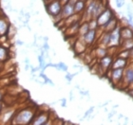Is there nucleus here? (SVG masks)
Returning a JSON list of instances; mask_svg holds the SVG:
<instances>
[{"mask_svg":"<svg viewBox=\"0 0 133 125\" xmlns=\"http://www.w3.org/2000/svg\"><path fill=\"white\" fill-rule=\"evenodd\" d=\"M35 111L31 107H27L14 114L11 119V125H30L35 117Z\"/></svg>","mask_w":133,"mask_h":125,"instance_id":"f257e3e1","label":"nucleus"},{"mask_svg":"<svg viewBox=\"0 0 133 125\" xmlns=\"http://www.w3.org/2000/svg\"><path fill=\"white\" fill-rule=\"evenodd\" d=\"M63 5L60 0H51L46 3V11L51 18H58V21H63L61 17Z\"/></svg>","mask_w":133,"mask_h":125,"instance_id":"f03ea898","label":"nucleus"},{"mask_svg":"<svg viewBox=\"0 0 133 125\" xmlns=\"http://www.w3.org/2000/svg\"><path fill=\"white\" fill-rule=\"evenodd\" d=\"M114 16H115V13H114L113 10L111 8H109V7H108V8L105 9V11H103L102 13L96 18L98 25H99V28H102L105 25H107V24L110 21L111 18Z\"/></svg>","mask_w":133,"mask_h":125,"instance_id":"7ed1b4c3","label":"nucleus"},{"mask_svg":"<svg viewBox=\"0 0 133 125\" xmlns=\"http://www.w3.org/2000/svg\"><path fill=\"white\" fill-rule=\"evenodd\" d=\"M124 73H125L124 68H115L110 70V82L112 85L119 86L121 84L124 78Z\"/></svg>","mask_w":133,"mask_h":125,"instance_id":"20e7f679","label":"nucleus"},{"mask_svg":"<svg viewBox=\"0 0 133 125\" xmlns=\"http://www.w3.org/2000/svg\"><path fill=\"white\" fill-rule=\"evenodd\" d=\"M121 26L117 27L113 31L110 32V43L108 47H119L121 43H122V39H121Z\"/></svg>","mask_w":133,"mask_h":125,"instance_id":"39448f33","label":"nucleus"},{"mask_svg":"<svg viewBox=\"0 0 133 125\" xmlns=\"http://www.w3.org/2000/svg\"><path fill=\"white\" fill-rule=\"evenodd\" d=\"M113 56L112 55H107L104 58L100 59V62H99V68L101 70H103V72L105 73V72H108L109 69L111 68L112 67V64H113Z\"/></svg>","mask_w":133,"mask_h":125,"instance_id":"423d86ee","label":"nucleus"},{"mask_svg":"<svg viewBox=\"0 0 133 125\" xmlns=\"http://www.w3.org/2000/svg\"><path fill=\"white\" fill-rule=\"evenodd\" d=\"M123 82H124V83H127L128 87H129V86H131L133 84V62L129 63V64L125 67L122 83Z\"/></svg>","mask_w":133,"mask_h":125,"instance_id":"0eeeda50","label":"nucleus"},{"mask_svg":"<svg viewBox=\"0 0 133 125\" xmlns=\"http://www.w3.org/2000/svg\"><path fill=\"white\" fill-rule=\"evenodd\" d=\"M83 41L86 43L87 46H91L97 39V30H89L83 37Z\"/></svg>","mask_w":133,"mask_h":125,"instance_id":"6e6552de","label":"nucleus"},{"mask_svg":"<svg viewBox=\"0 0 133 125\" xmlns=\"http://www.w3.org/2000/svg\"><path fill=\"white\" fill-rule=\"evenodd\" d=\"M75 14L74 11V5H72L71 3L68 2L66 4L63 5V9H62V12H61V17L62 19H66L69 17L72 16Z\"/></svg>","mask_w":133,"mask_h":125,"instance_id":"1a4fd4ad","label":"nucleus"},{"mask_svg":"<svg viewBox=\"0 0 133 125\" xmlns=\"http://www.w3.org/2000/svg\"><path fill=\"white\" fill-rule=\"evenodd\" d=\"M49 119H50V114L49 113H41L39 115H36L34 119H33L31 125H44L47 122H49Z\"/></svg>","mask_w":133,"mask_h":125,"instance_id":"9d476101","label":"nucleus"},{"mask_svg":"<svg viewBox=\"0 0 133 125\" xmlns=\"http://www.w3.org/2000/svg\"><path fill=\"white\" fill-rule=\"evenodd\" d=\"M120 33H121L122 41L133 39V30L131 28H129L128 26H122Z\"/></svg>","mask_w":133,"mask_h":125,"instance_id":"9b49d317","label":"nucleus"},{"mask_svg":"<svg viewBox=\"0 0 133 125\" xmlns=\"http://www.w3.org/2000/svg\"><path fill=\"white\" fill-rule=\"evenodd\" d=\"M118 22H119V20H118V18H117V16L115 15L114 17H112L110 19V21L107 24V25H105L104 27L102 28V31H107V32H111V31H113L115 28H117V27H119V24H118Z\"/></svg>","mask_w":133,"mask_h":125,"instance_id":"f8f14e48","label":"nucleus"},{"mask_svg":"<svg viewBox=\"0 0 133 125\" xmlns=\"http://www.w3.org/2000/svg\"><path fill=\"white\" fill-rule=\"evenodd\" d=\"M128 61H129V60H125V59L117 57L116 59H114L112 67H111V69H115V68H124V69H125V67L129 64Z\"/></svg>","mask_w":133,"mask_h":125,"instance_id":"ddd939ff","label":"nucleus"},{"mask_svg":"<svg viewBox=\"0 0 133 125\" xmlns=\"http://www.w3.org/2000/svg\"><path fill=\"white\" fill-rule=\"evenodd\" d=\"M110 43V32H107V31H103L101 36L99 38V46L101 47H108Z\"/></svg>","mask_w":133,"mask_h":125,"instance_id":"4468645a","label":"nucleus"},{"mask_svg":"<svg viewBox=\"0 0 133 125\" xmlns=\"http://www.w3.org/2000/svg\"><path fill=\"white\" fill-rule=\"evenodd\" d=\"M86 7H87V1L77 0V2L75 3V5H74L75 14L82 15V14L84 13V11H85V10H86Z\"/></svg>","mask_w":133,"mask_h":125,"instance_id":"2eb2a0df","label":"nucleus"},{"mask_svg":"<svg viewBox=\"0 0 133 125\" xmlns=\"http://www.w3.org/2000/svg\"><path fill=\"white\" fill-rule=\"evenodd\" d=\"M74 50H75V52L77 53V54H81V53H83L85 50H86L87 48V46L86 43L83 41V39H82V37H80L79 39L76 41V43L74 44Z\"/></svg>","mask_w":133,"mask_h":125,"instance_id":"dca6fc26","label":"nucleus"},{"mask_svg":"<svg viewBox=\"0 0 133 125\" xmlns=\"http://www.w3.org/2000/svg\"><path fill=\"white\" fill-rule=\"evenodd\" d=\"M107 55H108V47H101V46H98V47H96V49H95V56H96L97 58L102 59V58H104V57H105Z\"/></svg>","mask_w":133,"mask_h":125,"instance_id":"f3484780","label":"nucleus"},{"mask_svg":"<svg viewBox=\"0 0 133 125\" xmlns=\"http://www.w3.org/2000/svg\"><path fill=\"white\" fill-rule=\"evenodd\" d=\"M10 28V24L5 18H1L0 17V35H4L7 33Z\"/></svg>","mask_w":133,"mask_h":125,"instance_id":"a211bd4d","label":"nucleus"},{"mask_svg":"<svg viewBox=\"0 0 133 125\" xmlns=\"http://www.w3.org/2000/svg\"><path fill=\"white\" fill-rule=\"evenodd\" d=\"M89 31V21H83V22L81 23L80 28H79V32H78V35H79L80 37H83Z\"/></svg>","mask_w":133,"mask_h":125,"instance_id":"6ab92c4d","label":"nucleus"},{"mask_svg":"<svg viewBox=\"0 0 133 125\" xmlns=\"http://www.w3.org/2000/svg\"><path fill=\"white\" fill-rule=\"evenodd\" d=\"M9 58V50L7 47L0 46V63L7 61Z\"/></svg>","mask_w":133,"mask_h":125,"instance_id":"aec40b11","label":"nucleus"},{"mask_svg":"<svg viewBox=\"0 0 133 125\" xmlns=\"http://www.w3.org/2000/svg\"><path fill=\"white\" fill-rule=\"evenodd\" d=\"M120 47L122 48V50H131L133 48V39L122 41Z\"/></svg>","mask_w":133,"mask_h":125,"instance_id":"412c9836","label":"nucleus"},{"mask_svg":"<svg viewBox=\"0 0 133 125\" xmlns=\"http://www.w3.org/2000/svg\"><path fill=\"white\" fill-rule=\"evenodd\" d=\"M117 57L125 59V60H130V50H122L118 53Z\"/></svg>","mask_w":133,"mask_h":125,"instance_id":"4be33fe9","label":"nucleus"},{"mask_svg":"<svg viewBox=\"0 0 133 125\" xmlns=\"http://www.w3.org/2000/svg\"><path fill=\"white\" fill-rule=\"evenodd\" d=\"M89 30H98V28H99V25H98L97 20L96 19L89 20Z\"/></svg>","mask_w":133,"mask_h":125,"instance_id":"5701e85b","label":"nucleus"},{"mask_svg":"<svg viewBox=\"0 0 133 125\" xmlns=\"http://www.w3.org/2000/svg\"><path fill=\"white\" fill-rule=\"evenodd\" d=\"M115 5L118 9H122L125 5V0H115Z\"/></svg>","mask_w":133,"mask_h":125,"instance_id":"b1692460","label":"nucleus"},{"mask_svg":"<svg viewBox=\"0 0 133 125\" xmlns=\"http://www.w3.org/2000/svg\"><path fill=\"white\" fill-rule=\"evenodd\" d=\"M56 67L58 68L59 70H63V71H68V67L64 63H59L58 64H56Z\"/></svg>","mask_w":133,"mask_h":125,"instance_id":"393cba45","label":"nucleus"},{"mask_svg":"<svg viewBox=\"0 0 133 125\" xmlns=\"http://www.w3.org/2000/svg\"><path fill=\"white\" fill-rule=\"evenodd\" d=\"M127 12H133V9L131 4H127Z\"/></svg>","mask_w":133,"mask_h":125,"instance_id":"a878e982","label":"nucleus"},{"mask_svg":"<svg viewBox=\"0 0 133 125\" xmlns=\"http://www.w3.org/2000/svg\"><path fill=\"white\" fill-rule=\"evenodd\" d=\"M74 75H76V74H66V79L68 80L69 82H70L72 80V78H73V76Z\"/></svg>","mask_w":133,"mask_h":125,"instance_id":"bb28decb","label":"nucleus"},{"mask_svg":"<svg viewBox=\"0 0 133 125\" xmlns=\"http://www.w3.org/2000/svg\"><path fill=\"white\" fill-rule=\"evenodd\" d=\"M93 110H94V107L92 106V107H91V108H90V109H89V111H87V112H86V114H85V117H89V114H90V113H92V112H93Z\"/></svg>","mask_w":133,"mask_h":125,"instance_id":"cd10ccee","label":"nucleus"},{"mask_svg":"<svg viewBox=\"0 0 133 125\" xmlns=\"http://www.w3.org/2000/svg\"><path fill=\"white\" fill-rule=\"evenodd\" d=\"M128 96H130L131 98H133V88H130L129 90H128Z\"/></svg>","mask_w":133,"mask_h":125,"instance_id":"c85d7f7f","label":"nucleus"},{"mask_svg":"<svg viewBox=\"0 0 133 125\" xmlns=\"http://www.w3.org/2000/svg\"><path fill=\"white\" fill-rule=\"evenodd\" d=\"M69 1V0H60V2L62 3V5H65V4H66Z\"/></svg>","mask_w":133,"mask_h":125,"instance_id":"c756f323","label":"nucleus"},{"mask_svg":"<svg viewBox=\"0 0 133 125\" xmlns=\"http://www.w3.org/2000/svg\"><path fill=\"white\" fill-rule=\"evenodd\" d=\"M130 60H133V48L130 50Z\"/></svg>","mask_w":133,"mask_h":125,"instance_id":"7c9ffc66","label":"nucleus"},{"mask_svg":"<svg viewBox=\"0 0 133 125\" xmlns=\"http://www.w3.org/2000/svg\"><path fill=\"white\" fill-rule=\"evenodd\" d=\"M62 106H66V100L65 99H63V100H62Z\"/></svg>","mask_w":133,"mask_h":125,"instance_id":"2f4dec72","label":"nucleus"},{"mask_svg":"<svg viewBox=\"0 0 133 125\" xmlns=\"http://www.w3.org/2000/svg\"><path fill=\"white\" fill-rule=\"evenodd\" d=\"M62 125H73L72 123H70V122H69V121H66V122H64Z\"/></svg>","mask_w":133,"mask_h":125,"instance_id":"473e14b6","label":"nucleus"},{"mask_svg":"<svg viewBox=\"0 0 133 125\" xmlns=\"http://www.w3.org/2000/svg\"><path fill=\"white\" fill-rule=\"evenodd\" d=\"M2 108H3V104L1 103V101H0V114H1V111H2Z\"/></svg>","mask_w":133,"mask_h":125,"instance_id":"72a5a7b5","label":"nucleus"},{"mask_svg":"<svg viewBox=\"0 0 133 125\" xmlns=\"http://www.w3.org/2000/svg\"><path fill=\"white\" fill-rule=\"evenodd\" d=\"M2 98H3V95H2V92L0 91V101L2 100Z\"/></svg>","mask_w":133,"mask_h":125,"instance_id":"f704fd0d","label":"nucleus"},{"mask_svg":"<svg viewBox=\"0 0 133 125\" xmlns=\"http://www.w3.org/2000/svg\"><path fill=\"white\" fill-rule=\"evenodd\" d=\"M43 1H44V2H45V4H46V3L50 2V1H51V0H43Z\"/></svg>","mask_w":133,"mask_h":125,"instance_id":"c9c22d12","label":"nucleus"},{"mask_svg":"<svg viewBox=\"0 0 133 125\" xmlns=\"http://www.w3.org/2000/svg\"><path fill=\"white\" fill-rule=\"evenodd\" d=\"M44 125H51V124H50V121H49V122H47L46 124H44Z\"/></svg>","mask_w":133,"mask_h":125,"instance_id":"e433bc0d","label":"nucleus"},{"mask_svg":"<svg viewBox=\"0 0 133 125\" xmlns=\"http://www.w3.org/2000/svg\"><path fill=\"white\" fill-rule=\"evenodd\" d=\"M1 64H2V63H0V69H1Z\"/></svg>","mask_w":133,"mask_h":125,"instance_id":"4c0bfd02","label":"nucleus"},{"mask_svg":"<svg viewBox=\"0 0 133 125\" xmlns=\"http://www.w3.org/2000/svg\"><path fill=\"white\" fill-rule=\"evenodd\" d=\"M83 1H87V0H83Z\"/></svg>","mask_w":133,"mask_h":125,"instance_id":"58836bf2","label":"nucleus"},{"mask_svg":"<svg viewBox=\"0 0 133 125\" xmlns=\"http://www.w3.org/2000/svg\"><path fill=\"white\" fill-rule=\"evenodd\" d=\"M0 36H1V35H0Z\"/></svg>","mask_w":133,"mask_h":125,"instance_id":"ea45409f","label":"nucleus"},{"mask_svg":"<svg viewBox=\"0 0 133 125\" xmlns=\"http://www.w3.org/2000/svg\"><path fill=\"white\" fill-rule=\"evenodd\" d=\"M132 125H133V124H132Z\"/></svg>","mask_w":133,"mask_h":125,"instance_id":"a19ab883","label":"nucleus"}]
</instances>
